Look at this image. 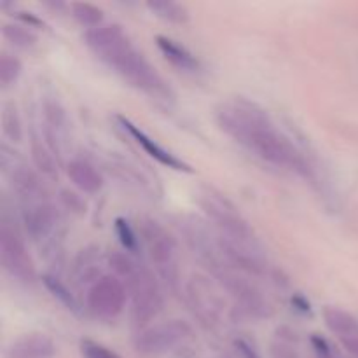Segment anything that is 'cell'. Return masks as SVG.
Wrapping results in <instances>:
<instances>
[{"instance_id":"6da1fadb","label":"cell","mask_w":358,"mask_h":358,"mask_svg":"<svg viewBox=\"0 0 358 358\" xmlns=\"http://www.w3.org/2000/svg\"><path fill=\"white\" fill-rule=\"evenodd\" d=\"M217 126L264 163L294 171L317 182L318 170L303 149L276 126L264 107L243 96L222 101L215 108Z\"/></svg>"},{"instance_id":"7a4b0ae2","label":"cell","mask_w":358,"mask_h":358,"mask_svg":"<svg viewBox=\"0 0 358 358\" xmlns=\"http://www.w3.org/2000/svg\"><path fill=\"white\" fill-rule=\"evenodd\" d=\"M86 48L122 80L159 103H171L175 93L156 66L133 44L124 28L108 23L84 34Z\"/></svg>"},{"instance_id":"3957f363","label":"cell","mask_w":358,"mask_h":358,"mask_svg":"<svg viewBox=\"0 0 358 358\" xmlns=\"http://www.w3.org/2000/svg\"><path fill=\"white\" fill-rule=\"evenodd\" d=\"M108 266L128 290L131 322L140 331L149 327L164 308V296L156 275L124 250L108 255Z\"/></svg>"},{"instance_id":"277c9868","label":"cell","mask_w":358,"mask_h":358,"mask_svg":"<svg viewBox=\"0 0 358 358\" xmlns=\"http://www.w3.org/2000/svg\"><path fill=\"white\" fill-rule=\"evenodd\" d=\"M196 199H198L199 208L212 220L217 233L224 240L236 241V243H257V236L243 213L219 189L212 185H201L198 189Z\"/></svg>"},{"instance_id":"5b68a950","label":"cell","mask_w":358,"mask_h":358,"mask_svg":"<svg viewBox=\"0 0 358 358\" xmlns=\"http://www.w3.org/2000/svg\"><path fill=\"white\" fill-rule=\"evenodd\" d=\"M140 238L152 268L164 285L177 290L180 285V262L178 243L173 234L154 219H143L140 224Z\"/></svg>"},{"instance_id":"8992f818","label":"cell","mask_w":358,"mask_h":358,"mask_svg":"<svg viewBox=\"0 0 358 358\" xmlns=\"http://www.w3.org/2000/svg\"><path fill=\"white\" fill-rule=\"evenodd\" d=\"M0 261L3 271L16 282L31 285L37 280V269L31 261V255L28 254L24 240L16 227L10 226L6 219L0 226Z\"/></svg>"},{"instance_id":"52a82bcc","label":"cell","mask_w":358,"mask_h":358,"mask_svg":"<svg viewBox=\"0 0 358 358\" xmlns=\"http://www.w3.org/2000/svg\"><path fill=\"white\" fill-rule=\"evenodd\" d=\"M192 336V327L180 318L149 325L136 334L135 345L136 353L143 357H157L171 352L180 346Z\"/></svg>"},{"instance_id":"ba28073f","label":"cell","mask_w":358,"mask_h":358,"mask_svg":"<svg viewBox=\"0 0 358 358\" xmlns=\"http://www.w3.org/2000/svg\"><path fill=\"white\" fill-rule=\"evenodd\" d=\"M128 304V290L115 275H103L87 289L86 308L94 318L112 322Z\"/></svg>"},{"instance_id":"9c48e42d","label":"cell","mask_w":358,"mask_h":358,"mask_svg":"<svg viewBox=\"0 0 358 358\" xmlns=\"http://www.w3.org/2000/svg\"><path fill=\"white\" fill-rule=\"evenodd\" d=\"M185 297H187V303L194 317H198L203 325L215 327V325L220 324L224 304L208 280L203 278V276H194L187 283Z\"/></svg>"},{"instance_id":"30bf717a","label":"cell","mask_w":358,"mask_h":358,"mask_svg":"<svg viewBox=\"0 0 358 358\" xmlns=\"http://www.w3.org/2000/svg\"><path fill=\"white\" fill-rule=\"evenodd\" d=\"M114 119L115 122H117L119 128H121L122 131H124L126 135L136 143V145L142 147L143 152L149 154L154 161H157L159 164H163V166L170 168V170L173 171H182V173H192V171H194L191 164L185 163L184 159H180V157H178L177 154L171 152V150L164 149L163 145H159V143H157L154 138H150V136L140 128V126H136L131 119H128L126 115H121V114L115 115Z\"/></svg>"},{"instance_id":"8fae6325","label":"cell","mask_w":358,"mask_h":358,"mask_svg":"<svg viewBox=\"0 0 358 358\" xmlns=\"http://www.w3.org/2000/svg\"><path fill=\"white\" fill-rule=\"evenodd\" d=\"M23 226L35 243H49L59 227V213L49 201L27 205L23 210Z\"/></svg>"},{"instance_id":"7c38bea8","label":"cell","mask_w":358,"mask_h":358,"mask_svg":"<svg viewBox=\"0 0 358 358\" xmlns=\"http://www.w3.org/2000/svg\"><path fill=\"white\" fill-rule=\"evenodd\" d=\"M42 115H44V131L45 138H48L45 142L49 143L52 152L58 154L59 147L65 142L70 131L69 115L59 100L49 96H45L44 103H42Z\"/></svg>"},{"instance_id":"4fadbf2b","label":"cell","mask_w":358,"mask_h":358,"mask_svg":"<svg viewBox=\"0 0 358 358\" xmlns=\"http://www.w3.org/2000/svg\"><path fill=\"white\" fill-rule=\"evenodd\" d=\"M42 175L31 170L27 164H13L10 166V185L13 191L20 196L24 206L31 203L45 201V187L42 182Z\"/></svg>"},{"instance_id":"5bb4252c","label":"cell","mask_w":358,"mask_h":358,"mask_svg":"<svg viewBox=\"0 0 358 358\" xmlns=\"http://www.w3.org/2000/svg\"><path fill=\"white\" fill-rule=\"evenodd\" d=\"M56 345L44 332H28L14 339L6 350V358H55Z\"/></svg>"},{"instance_id":"9a60e30c","label":"cell","mask_w":358,"mask_h":358,"mask_svg":"<svg viewBox=\"0 0 358 358\" xmlns=\"http://www.w3.org/2000/svg\"><path fill=\"white\" fill-rule=\"evenodd\" d=\"M156 45L161 55L164 56V59L171 63L177 70H180V72L198 73L201 70L199 59L185 45H182L180 42L173 41V38L166 37V35H157Z\"/></svg>"},{"instance_id":"2e32d148","label":"cell","mask_w":358,"mask_h":358,"mask_svg":"<svg viewBox=\"0 0 358 358\" xmlns=\"http://www.w3.org/2000/svg\"><path fill=\"white\" fill-rule=\"evenodd\" d=\"M66 177L84 194H98L103 189V177L91 163L84 159H72L66 164Z\"/></svg>"},{"instance_id":"e0dca14e","label":"cell","mask_w":358,"mask_h":358,"mask_svg":"<svg viewBox=\"0 0 358 358\" xmlns=\"http://www.w3.org/2000/svg\"><path fill=\"white\" fill-rule=\"evenodd\" d=\"M322 317L325 327L339 339V343L358 334V318L350 311L336 306H325Z\"/></svg>"},{"instance_id":"ac0fdd59","label":"cell","mask_w":358,"mask_h":358,"mask_svg":"<svg viewBox=\"0 0 358 358\" xmlns=\"http://www.w3.org/2000/svg\"><path fill=\"white\" fill-rule=\"evenodd\" d=\"M100 248L98 247H87L80 250L73 262V276L77 282H86L91 287L96 280H100L103 276L100 275Z\"/></svg>"},{"instance_id":"d6986e66","label":"cell","mask_w":358,"mask_h":358,"mask_svg":"<svg viewBox=\"0 0 358 358\" xmlns=\"http://www.w3.org/2000/svg\"><path fill=\"white\" fill-rule=\"evenodd\" d=\"M30 150L31 159H34V164L35 168H37L38 173H41L42 177L52 178V180L58 178V161H56V154L52 152L49 143L34 135L31 136Z\"/></svg>"},{"instance_id":"ffe728a7","label":"cell","mask_w":358,"mask_h":358,"mask_svg":"<svg viewBox=\"0 0 358 358\" xmlns=\"http://www.w3.org/2000/svg\"><path fill=\"white\" fill-rule=\"evenodd\" d=\"M42 285L45 287V290H48L49 294H51L52 299L58 301L59 304H62L65 310L72 311V313H79L80 306H79V301H77V297L73 296V292L70 290V287L66 285L63 280H59L58 276L52 275V273H44L42 275Z\"/></svg>"},{"instance_id":"44dd1931","label":"cell","mask_w":358,"mask_h":358,"mask_svg":"<svg viewBox=\"0 0 358 358\" xmlns=\"http://www.w3.org/2000/svg\"><path fill=\"white\" fill-rule=\"evenodd\" d=\"M70 14H72L73 20L80 24L83 28H86V31L96 30V28L103 27L105 21V13L103 9H100L98 6L90 2H73L69 6Z\"/></svg>"},{"instance_id":"7402d4cb","label":"cell","mask_w":358,"mask_h":358,"mask_svg":"<svg viewBox=\"0 0 358 358\" xmlns=\"http://www.w3.org/2000/svg\"><path fill=\"white\" fill-rule=\"evenodd\" d=\"M273 358H299L297 350V334L289 327L276 329L271 345Z\"/></svg>"},{"instance_id":"603a6c76","label":"cell","mask_w":358,"mask_h":358,"mask_svg":"<svg viewBox=\"0 0 358 358\" xmlns=\"http://www.w3.org/2000/svg\"><path fill=\"white\" fill-rule=\"evenodd\" d=\"M147 9L154 14V16L161 17L163 21L173 24H185L189 21V10L187 7L177 2H149Z\"/></svg>"},{"instance_id":"cb8c5ba5","label":"cell","mask_w":358,"mask_h":358,"mask_svg":"<svg viewBox=\"0 0 358 358\" xmlns=\"http://www.w3.org/2000/svg\"><path fill=\"white\" fill-rule=\"evenodd\" d=\"M114 231L115 234H117V240L119 243H121L122 250L128 252L133 257L142 250V238L138 236L135 227H133L131 222L126 220L124 217H117V219L114 220Z\"/></svg>"},{"instance_id":"d4e9b609","label":"cell","mask_w":358,"mask_h":358,"mask_svg":"<svg viewBox=\"0 0 358 358\" xmlns=\"http://www.w3.org/2000/svg\"><path fill=\"white\" fill-rule=\"evenodd\" d=\"M2 34L9 44L17 49H31L38 42V37L34 34V30L24 27V24L6 23L2 28Z\"/></svg>"},{"instance_id":"484cf974","label":"cell","mask_w":358,"mask_h":358,"mask_svg":"<svg viewBox=\"0 0 358 358\" xmlns=\"http://www.w3.org/2000/svg\"><path fill=\"white\" fill-rule=\"evenodd\" d=\"M2 133L13 143H20L23 140V122H21V117L14 103H3Z\"/></svg>"},{"instance_id":"4316f807","label":"cell","mask_w":358,"mask_h":358,"mask_svg":"<svg viewBox=\"0 0 358 358\" xmlns=\"http://www.w3.org/2000/svg\"><path fill=\"white\" fill-rule=\"evenodd\" d=\"M21 73H23V63H21V59L17 56L3 52L0 56V84L3 87L13 86V84L17 83Z\"/></svg>"},{"instance_id":"83f0119b","label":"cell","mask_w":358,"mask_h":358,"mask_svg":"<svg viewBox=\"0 0 358 358\" xmlns=\"http://www.w3.org/2000/svg\"><path fill=\"white\" fill-rule=\"evenodd\" d=\"M79 350L83 358H122L114 350L101 345V343L93 341V339H83L79 345Z\"/></svg>"},{"instance_id":"f1b7e54d","label":"cell","mask_w":358,"mask_h":358,"mask_svg":"<svg viewBox=\"0 0 358 358\" xmlns=\"http://www.w3.org/2000/svg\"><path fill=\"white\" fill-rule=\"evenodd\" d=\"M310 345L313 348V353L317 358H334V350H332L331 343L320 334H311Z\"/></svg>"},{"instance_id":"f546056e","label":"cell","mask_w":358,"mask_h":358,"mask_svg":"<svg viewBox=\"0 0 358 358\" xmlns=\"http://www.w3.org/2000/svg\"><path fill=\"white\" fill-rule=\"evenodd\" d=\"M234 348H236L238 355H240L241 358H262L261 355H259L257 350H255L254 346H252L250 343L243 338H238L236 341H234Z\"/></svg>"},{"instance_id":"4dcf8cb0","label":"cell","mask_w":358,"mask_h":358,"mask_svg":"<svg viewBox=\"0 0 358 358\" xmlns=\"http://www.w3.org/2000/svg\"><path fill=\"white\" fill-rule=\"evenodd\" d=\"M16 17H17V20L23 21L24 27H28V28H42V27H44V23H42L41 17H37V16H35V14H31V13L17 10Z\"/></svg>"},{"instance_id":"1f68e13d","label":"cell","mask_w":358,"mask_h":358,"mask_svg":"<svg viewBox=\"0 0 358 358\" xmlns=\"http://www.w3.org/2000/svg\"><path fill=\"white\" fill-rule=\"evenodd\" d=\"M63 203H65L66 206H69L70 210H79V212H83L84 208V203L80 201L79 196L76 194V192H70V191H63Z\"/></svg>"},{"instance_id":"d6a6232c","label":"cell","mask_w":358,"mask_h":358,"mask_svg":"<svg viewBox=\"0 0 358 358\" xmlns=\"http://www.w3.org/2000/svg\"><path fill=\"white\" fill-rule=\"evenodd\" d=\"M292 306L296 308V310L299 311V313L311 315V304H310V301H308L304 296H299V294H294V296H292Z\"/></svg>"},{"instance_id":"836d02e7","label":"cell","mask_w":358,"mask_h":358,"mask_svg":"<svg viewBox=\"0 0 358 358\" xmlns=\"http://www.w3.org/2000/svg\"><path fill=\"white\" fill-rule=\"evenodd\" d=\"M341 345H343V348L350 353V355L358 358V334L353 336V338L341 341Z\"/></svg>"}]
</instances>
